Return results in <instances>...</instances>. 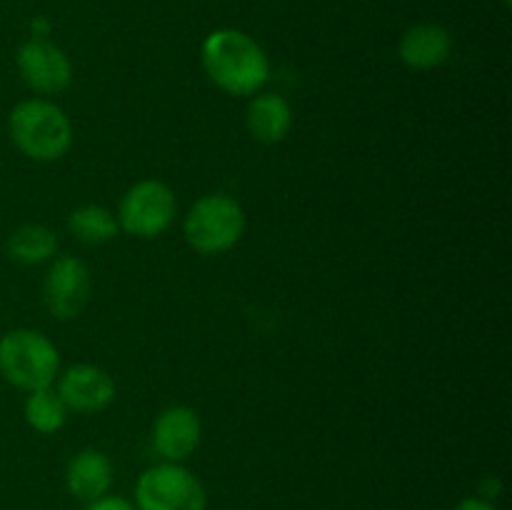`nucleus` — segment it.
I'll use <instances>...</instances> for the list:
<instances>
[{"mask_svg":"<svg viewBox=\"0 0 512 510\" xmlns=\"http://www.w3.org/2000/svg\"><path fill=\"white\" fill-rule=\"evenodd\" d=\"M65 420H68V405L63 403L58 390H53V385L28 393V400H25V423L30 428L43 435H53L63 428Z\"/></svg>","mask_w":512,"mask_h":510,"instance_id":"obj_16","label":"nucleus"},{"mask_svg":"<svg viewBox=\"0 0 512 510\" xmlns=\"http://www.w3.org/2000/svg\"><path fill=\"white\" fill-rule=\"evenodd\" d=\"M455 510H495L490 500H480V498H465L455 505Z\"/></svg>","mask_w":512,"mask_h":510,"instance_id":"obj_18","label":"nucleus"},{"mask_svg":"<svg viewBox=\"0 0 512 510\" xmlns=\"http://www.w3.org/2000/svg\"><path fill=\"white\" fill-rule=\"evenodd\" d=\"M453 50V38L438 23H418L408 28L400 38L398 53L408 68L433 70L448 60Z\"/></svg>","mask_w":512,"mask_h":510,"instance_id":"obj_11","label":"nucleus"},{"mask_svg":"<svg viewBox=\"0 0 512 510\" xmlns=\"http://www.w3.org/2000/svg\"><path fill=\"white\" fill-rule=\"evenodd\" d=\"M93 280H90L88 268L83 260L73 255L53 260V265L45 273L43 298L50 313L58 320H73L75 315L83 313L90 300Z\"/></svg>","mask_w":512,"mask_h":510,"instance_id":"obj_7","label":"nucleus"},{"mask_svg":"<svg viewBox=\"0 0 512 510\" xmlns=\"http://www.w3.org/2000/svg\"><path fill=\"white\" fill-rule=\"evenodd\" d=\"M8 133L15 148L30 160L53 163L73 145V123L53 100L30 98L15 105L8 118Z\"/></svg>","mask_w":512,"mask_h":510,"instance_id":"obj_2","label":"nucleus"},{"mask_svg":"<svg viewBox=\"0 0 512 510\" xmlns=\"http://www.w3.org/2000/svg\"><path fill=\"white\" fill-rule=\"evenodd\" d=\"M83 510H135V508L125 498H118V495H103V498L85 505Z\"/></svg>","mask_w":512,"mask_h":510,"instance_id":"obj_17","label":"nucleus"},{"mask_svg":"<svg viewBox=\"0 0 512 510\" xmlns=\"http://www.w3.org/2000/svg\"><path fill=\"white\" fill-rule=\"evenodd\" d=\"M65 485H68L73 498L83 500V503H93V500L108 495L110 485H113V463H110L103 450H80L68 463Z\"/></svg>","mask_w":512,"mask_h":510,"instance_id":"obj_12","label":"nucleus"},{"mask_svg":"<svg viewBox=\"0 0 512 510\" xmlns=\"http://www.w3.org/2000/svg\"><path fill=\"white\" fill-rule=\"evenodd\" d=\"M58 250V235L40 223L20 225L8 238V255L18 263L35 265L50 260Z\"/></svg>","mask_w":512,"mask_h":510,"instance_id":"obj_14","label":"nucleus"},{"mask_svg":"<svg viewBox=\"0 0 512 510\" xmlns=\"http://www.w3.org/2000/svg\"><path fill=\"white\" fill-rule=\"evenodd\" d=\"M245 123H248L250 135L260 143H280L293 128V108L283 95L260 93L250 100Z\"/></svg>","mask_w":512,"mask_h":510,"instance_id":"obj_13","label":"nucleus"},{"mask_svg":"<svg viewBox=\"0 0 512 510\" xmlns=\"http://www.w3.org/2000/svg\"><path fill=\"white\" fill-rule=\"evenodd\" d=\"M243 230V208L225 193H210L195 200L183 223L185 240L200 255L228 253L243 238Z\"/></svg>","mask_w":512,"mask_h":510,"instance_id":"obj_4","label":"nucleus"},{"mask_svg":"<svg viewBox=\"0 0 512 510\" xmlns=\"http://www.w3.org/2000/svg\"><path fill=\"white\" fill-rule=\"evenodd\" d=\"M58 395L75 413H100L115 400V383L103 368L78 363L60 375Z\"/></svg>","mask_w":512,"mask_h":510,"instance_id":"obj_10","label":"nucleus"},{"mask_svg":"<svg viewBox=\"0 0 512 510\" xmlns=\"http://www.w3.org/2000/svg\"><path fill=\"white\" fill-rule=\"evenodd\" d=\"M178 213V200L173 188L163 180H140L123 195L118 208V225L128 235L140 240H153L173 225Z\"/></svg>","mask_w":512,"mask_h":510,"instance_id":"obj_5","label":"nucleus"},{"mask_svg":"<svg viewBox=\"0 0 512 510\" xmlns=\"http://www.w3.org/2000/svg\"><path fill=\"white\" fill-rule=\"evenodd\" d=\"M68 230L85 245H103L118 235V218L103 205H80L70 213Z\"/></svg>","mask_w":512,"mask_h":510,"instance_id":"obj_15","label":"nucleus"},{"mask_svg":"<svg viewBox=\"0 0 512 510\" xmlns=\"http://www.w3.org/2000/svg\"><path fill=\"white\" fill-rule=\"evenodd\" d=\"M58 370V348L38 330L18 328L0 338V375L15 388L25 393L50 388Z\"/></svg>","mask_w":512,"mask_h":510,"instance_id":"obj_3","label":"nucleus"},{"mask_svg":"<svg viewBox=\"0 0 512 510\" xmlns=\"http://www.w3.org/2000/svg\"><path fill=\"white\" fill-rule=\"evenodd\" d=\"M20 78L33 88L35 93L55 95L63 93L73 83V63L68 55L55 43L43 38H33L23 43L15 55Z\"/></svg>","mask_w":512,"mask_h":510,"instance_id":"obj_8","label":"nucleus"},{"mask_svg":"<svg viewBox=\"0 0 512 510\" xmlns=\"http://www.w3.org/2000/svg\"><path fill=\"white\" fill-rule=\"evenodd\" d=\"M200 60L208 78L228 95H255L268 83V55L243 30H213L203 40Z\"/></svg>","mask_w":512,"mask_h":510,"instance_id":"obj_1","label":"nucleus"},{"mask_svg":"<svg viewBox=\"0 0 512 510\" xmlns=\"http://www.w3.org/2000/svg\"><path fill=\"white\" fill-rule=\"evenodd\" d=\"M203 438V423L198 413L185 405L165 408L153 423V450L165 463H180L198 450Z\"/></svg>","mask_w":512,"mask_h":510,"instance_id":"obj_9","label":"nucleus"},{"mask_svg":"<svg viewBox=\"0 0 512 510\" xmlns=\"http://www.w3.org/2000/svg\"><path fill=\"white\" fill-rule=\"evenodd\" d=\"M203 483L178 463H160L145 470L135 485V510H205Z\"/></svg>","mask_w":512,"mask_h":510,"instance_id":"obj_6","label":"nucleus"}]
</instances>
